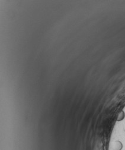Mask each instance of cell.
<instances>
[{
  "label": "cell",
  "instance_id": "6da1fadb",
  "mask_svg": "<svg viewBox=\"0 0 125 150\" xmlns=\"http://www.w3.org/2000/svg\"><path fill=\"white\" fill-rule=\"evenodd\" d=\"M124 117H125V113L124 111H121L120 112L119 114H118V116L117 117V119H116V120L117 122H120V121H122L124 119Z\"/></svg>",
  "mask_w": 125,
  "mask_h": 150
},
{
  "label": "cell",
  "instance_id": "7a4b0ae2",
  "mask_svg": "<svg viewBox=\"0 0 125 150\" xmlns=\"http://www.w3.org/2000/svg\"><path fill=\"white\" fill-rule=\"evenodd\" d=\"M123 130H124V131L125 132V123L124 124V125H123Z\"/></svg>",
  "mask_w": 125,
  "mask_h": 150
}]
</instances>
